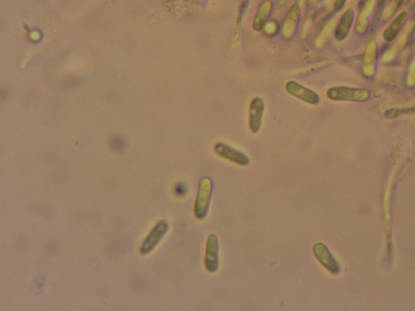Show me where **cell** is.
Returning <instances> with one entry per match:
<instances>
[{"label": "cell", "instance_id": "cell-3", "mask_svg": "<svg viewBox=\"0 0 415 311\" xmlns=\"http://www.w3.org/2000/svg\"><path fill=\"white\" fill-rule=\"evenodd\" d=\"M214 151L221 158H225L230 162L240 166H247L250 163L249 158H247L245 154L223 143H217L214 146Z\"/></svg>", "mask_w": 415, "mask_h": 311}, {"label": "cell", "instance_id": "cell-5", "mask_svg": "<svg viewBox=\"0 0 415 311\" xmlns=\"http://www.w3.org/2000/svg\"><path fill=\"white\" fill-rule=\"evenodd\" d=\"M368 94L365 90L350 89L346 87H336L329 89L327 95L332 100H351V101H362L367 99Z\"/></svg>", "mask_w": 415, "mask_h": 311}, {"label": "cell", "instance_id": "cell-1", "mask_svg": "<svg viewBox=\"0 0 415 311\" xmlns=\"http://www.w3.org/2000/svg\"><path fill=\"white\" fill-rule=\"evenodd\" d=\"M213 186V182L210 178H205L201 180L195 203V214L197 218L204 219L208 215Z\"/></svg>", "mask_w": 415, "mask_h": 311}, {"label": "cell", "instance_id": "cell-2", "mask_svg": "<svg viewBox=\"0 0 415 311\" xmlns=\"http://www.w3.org/2000/svg\"><path fill=\"white\" fill-rule=\"evenodd\" d=\"M205 263V267L209 273L217 271L219 267V243L216 235H209L207 240Z\"/></svg>", "mask_w": 415, "mask_h": 311}, {"label": "cell", "instance_id": "cell-7", "mask_svg": "<svg viewBox=\"0 0 415 311\" xmlns=\"http://www.w3.org/2000/svg\"><path fill=\"white\" fill-rule=\"evenodd\" d=\"M315 256L318 259L324 267H326L332 273L338 271V264L336 263L334 258L331 255L330 251H328L325 245L322 243H317L313 249Z\"/></svg>", "mask_w": 415, "mask_h": 311}, {"label": "cell", "instance_id": "cell-6", "mask_svg": "<svg viewBox=\"0 0 415 311\" xmlns=\"http://www.w3.org/2000/svg\"><path fill=\"white\" fill-rule=\"evenodd\" d=\"M263 101L261 98L256 97L252 100L250 105L249 127L251 132L257 133L261 127L262 118H263Z\"/></svg>", "mask_w": 415, "mask_h": 311}, {"label": "cell", "instance_id": "cell-4", "mask_svg": "<svg viewBox=\"0 0 415 311\" xmlns=\"http://www.w3.org/2000/svg\"><path fill=\"white\" fill-rule=\"evenodd\" d=\"M286 89L288 93H290L291 95L311 105H316L320 101L318 95L315 92L308 88L304 87L295 81H291L287 82Z\"/></svg>", "mask_w": 415, "mask_h": 311}, {"label": "cell", "instance_id": "cell-8", "mask_svg": "<svg viewBox=\"0 0 415 311\" xmlns=\"http://www.w3.org/2000/svg\"><path fill=\"white\" fill-rule=\"evenodd\" d=\"M167 229H168V224L166 222H161L160 224H158L153 230L151 235L148 237L145 244L144 245V251H148L154 247L161 240L162 237L164 236Z\"/></svg>", "mask_w": 415, "mask_h": 311}]
</instances>
